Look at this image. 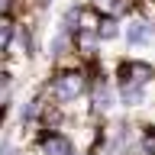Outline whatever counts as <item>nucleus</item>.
Returning <instances> with one entry per match:
<instances>
[{
	"label": "nucleus",
	"mask_w": 155,
	"mask_h": 155,
	"mask_svg": "<svg viewBox=\"0 0 155 155\" xmlns=\"http://www.w3.org/2000/svg\"><path fill=\"white\" fill-rule=\"evenodd\" d=\"M84 94V74L81 71H65V74L55 78V84H52V97L61 100V104H71L78 97Z\"/></svg>",
	"instance_id": "1"
},
{
	"label": "nucleus",
	"mask_w": 155,
	"mask_h": 155,
	"mask_svg": "<svg viewBox=\"0 0 155 155\" xmlns=\"http://www.w3.org/2000/svg\"><path fill=\"white\" fill-rule=\"evenodd\" d=\"M152 81V68L145 61H126L123 65V87H145Z\"/></svg>",
	"instance_id": "2"
},
{
	"label": "nucleus",
	"mask_w": 155,
	"mask_h": 155,
	"mask_svg": "<svg viewBox=\"0 0 155 155\" xmlns=\"http://www.w3.org/2000/svg\"><path fill=\"white\" fill-rule=\"evenodd\" d=\"M39 152H42V155H71V152H74V145H71L68 136L48 133L45 139H42V145H39Z\"/></svg>",
	"instance_id": "3"
},
{
	"label": "nucleus",
	"mask_w": 155,
	"mask_h": 155,
	"mask_svg": "<svg viewBox=\"0 0 155 155\" xmlns=\"http://www.w3.org/2000/svg\"><path fill=\"white\" fill-rule=\"evenodd\" d=\"M113 107V87L107 84V81H97V87H94V110L97 113H107Z\"/></svg>",
	"instance_id": "4"
},
{
	"label": "nucleus",
	"mask_w": 155,
	"mask_h": 155,
	"mask_svg": "<svg viewBox=\"0 0 155 155\" xmlns=\"http://www.w3.org/2000/svg\"><path fill=\"white\" fill-rule=\"evenodd\" d=\"M155 26H149V23H142V19H133L129 23V29H126V39L133 42V45H142L145 39H152Z\"/></svg>",
	"instance_id": "5"
},
{
	"label": "nucleus",
	"mask_w": 155,
	"mask_h": 155,
	"mask_svg": "<svg viewBox=\"0 0 155 155\" xmlns=\"http://www.w3.org/2000/svg\"><path fill=\"white\" fill-rule=\"evenodd\" d=\"M120 100L126 107H139L145 100V87H120Z\"/></svg>",
	"instance_id": "6"
},
{
	"label": "nucleus",
	"mask_w": 155,
	"mask_h": 155,
	"mask_svg": "<svg viewBox=\"0 0 155 155\" xmlns=\"http://www.w3.org/2000/svg\"><path fill=\"white\" fill-rule=\"evenodd\" d=\"M39 110H42V100H39V97H32V100H29V104L23 107V113H19V120H23V126H26V123H32V120L39 116Z\"/></svg>",
	"instance_id": "7"
},
{
	"label": "nucleus",
	"mask_w": 155,
	"mask_h": 155,
	"mask_svg": "<svg viewBox=\"0 0 155 155\" xmlns=\"http://www.w3.org/2000/svg\"><path fill=\"white\" fill-rule=\"evenodd\" d=\"M78 45H81V52H84V55H91V52H94V45H97V39L91 36V32H78Z\"/></svg>",
	"instance_id": "8"
},
{
	"label": "nucleus",
	"mask_w": 155,
	"mask_h": 155,
	"mask_svg": "<svg viewBox=\"0 0 155 155\" xmlns=\"http://www.w3.org/2000/svg\"><path fill=\"white\" fill-rule=\"evenodd\" d=\"M97 36H100V39H113V36H116V23H110V19H107V23H100Z\"/></svg>",
	"instance_id": "9"
},
{
	"label": "nucleus",
	"mask_w": 155,
	"mask_h": 155,
	"mask_svg": "<svg viewBox=\"0 0 155 155\" xmlns=\"http://www.w3.org/2000/svg\"><path fill=\"white\" fill-rule=\"evenodd\" d=\"M142 152H145V155H155V129H149V133H145V139H142Z\"/></svg>",
	"instance_id": "10"
},
{
	"label": "nucleus",
	"mask_w": 155,
	"mask_h": 155,
	"mask_svg": "<svg viewBox=\"0 0 155 155\" xmlns=\"http://www.w3.org/2000/svg\"><path fill=\"white\" fill-rule=\"evenodd\" d=\"M10 32H13V26H10L7 19H0V48H3V45L10 42Z\"/></svg>",
	"instance_id": "11"
},
{
	"label": "nucleus",
	"mask_w": 155,
	"mask_h": 155,
	"mask_svg": "<svg viewBox=\"0 0 155 155\" xmlns=\"http://www.w3.org/2000/svg\"><path fill=\"white\" fill-rule=\"evenodd\" d=\"M0 155H16V149H13V142H10V136L0 139Z\"/></svg>",
	"instance_id": "12"
},
{
	"label": "nucleus",
	"mask_w": 155,
	"mask_h": 155,
	"mask_svg": "<svg viewBox=\"0 0 155 155\" xmlns=\"http://www.w3.org/2000/svg\"><path fill=\"white\" fill-rule=\"evenodd\" d=\"M116 0H97V7H113Z\"/></svg>",
	"instance_id": "13"
}]
</instances>
